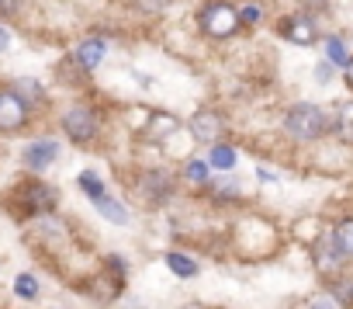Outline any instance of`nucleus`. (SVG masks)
<instances>
[{"mask_svg":"<svg viewBox=\"0 0 353 309\" xmlns=\"http://www.w3.org/2000/svg\"><path fill=\"white\" fill-rule=\"evenodd\" d=\"M284 129H288V135L298 139V142H315V139H322V135L329 132V115H325L319 104L301 101V104H291V108H288Z\"/></svg>","mask_w":353,"mask_h":309,"instance_id":"obj_1","label":"nucleus"},{"mask_svg":"<svg viewBox=\"0 0 353 309\" xmlns=\"http://www.w3.org/2000/svg\"><path fill=\"white\" fill-rule=\"evenodd\" d=\"M198 28H201V35H208V39H232L239 28H243V21H239V8H232L229 0H208V4L198 11Z\"/></svg>","mask_w":353,"mask_h":309,"instance_id":"obj_2","label":"nucleus"},{"mask_svg":"<svg viewBox=\"0 0 353 309\" xmlns=\"http://www.w3.org/2000/svg\"><path fill=\"white\" fill-rule=\"evenodd\" d=\"M11 205H14V209H18V216H25V219L49 216V212L56 209V188H52V185H46V181L28 178V181H21V185L14 188Z\"/></svg>","mask_w":353,"mask_h":309,"instance_id":"obj_3","label":"nucleus"},{"mask_svg":"<svg viewBox=\"0 0 353 309\" xmlns=\"http://www.w3.org/2000/svg\"><path fill=\"white\" fill-rule=\"evenodd\" d=\"M59 125H63V132L70 135V142L87 146V142H94V139H97V132H101V115L94 111V104L77 101V104H70V108L63 111Z\"/></svg>","mask_w":353,"mask_h":309,"instance_id":"obj_4","label":"nucleus"},{"mask_svg":"<svg viewBox=\"0 0 353 309\" xmlns=\"http://www.w3.org/2000/svg\"><path fill=\"white\" fill-rule=\"evenodd\" d=\"M277 35L288 39L291 46H312V42H319V25H315L312 15L294 11V15H284L277 21Z\"/></svg>","mask_w":353,"mask_h":309,"instance_id":"obj_5","label":"nucleus"},{"mask_svg":"<svg viewBox=\"0 0 353 309\" xmlns=\"http://www.w3.org/2000/svg\"><path fill=\"white\" fill-rule=\"evenodd\" d=\"M28 125V101L14 87H0V132H18Z\"/></svg>","mask_w":353,"mask_h":309,"instance_id":"obj_6","label":"nucleus"},{"mask_svg":"<svg viewBox=\"0 0 353 309\" xmlns=\"http://www.w3.org/2000/svg\"><path fill=\"white\" fill-rule=\"evenodd\" d=\"M191 135H194L198 142H208V146L222 142V135H225V115L215 111V108L194 111V115H191Z\"/></svg>","mask_w":353,"mask_h":309,"instance_id":"obj_7","label":"nucleus"},{"mask_svg":"<svg viewBox=\"0 0 353 309\" xmlns=\"http://www.w3.org/2000/svg\"><path fill=\"white\" fill-rule=\"evenodd\" d=\"M325 240H329L332 254L339 257V264L346 268V264L353 261V216H346V219L332 223V226H329V233H325Z\"/></svg>","mask_w":353,"mask_h":309,"instance_id":"obj_8","label":"nucleus"},{"mask_svg":"<svg viewBox=\"0 0 353 309\" xmlns=\"http://www.w3.org/2000/svg\"><path fill=\"white\" fill-rule=\"evenodd\" d=\"M56 157H59V142L56 139H35L21 153V160H25L28 171H46V167L56 164Z\"/></svg>","mask_w":353,"mask_h":309,"instance_id":"obj_9","label":"nucleus"},{"mask_svg":"<svg viewBox=\"0 0 353 309\" xmlns=\"http://www.w3.org/2000/svg\"><path fill=\"white\" fill-rule=\"evenodd\" d=\"M176 129H181V122H176L173 115L152 111L149 122H139V139H145V142H163V139H170Z\"/></svg>","mask_w":353,"mask_h":309,"instance_id":"obj_10","label":"nucleus"},{"mask_svg":"<svg viewBox=\"0 0 353 309\" xmlns=\"http://www.w3.org/2000/svg\"><path fill=\"white\" fill-rule=\"evenodd\" d=\"M339 309H353V278L343 271L336 278H325V288H322Z\"/></svg>","mask_w":353,"mask_h":309,"instance_id":"obj_11","label":"nucleus"},{"mask_svg":"<svg viewBox=\"0 0 353 309\" xmlns=\"http://www.w3.org/2000/svg\"><path fill=\"white\" fill-rule=\"evenodd\" d=\"M104 53H108L104 39H97V35L83 39V42L77 46V63H80V70H97L101 59H104Z\"/></svg>","mask_w":353,"mask_h":309,"instance_id":"obj_12","label":"nucleus"},{"mask_svg":"<svg viewBox=\"0 0 353 309\" xmlns=\"http://www.w3.org/2000/svg\"><path fill=\"white\" fill-rule=\"evenodd\" d=\"M329 129H332V135L343 146H353V101H346V104L336 108V115L329 118Z\"/></svg>","mask_w":353,"mask_h":309,"instance_id":"obj_13","label":"nucleus"},{"mask_svg":"<svg viewBox=\"0 0 353 309\" xmlns=\"http://www.w3.org/2000/svg\"><path fill=\"white\" fill-rule=\"evenodd\" d=\"M142 188L149 191V202H152V205H159V202L173 191V178H170L166 171H152V174H145V178H142Z\"/></svg>","mask_w":353,"mask_h":309,"instance_id":"obj_14","label":"nucleus"},{"mask_svg":"<svg viewBox=\"0 0 353 309\" xmlns=\"http://www.w3.org/2000/svg\"><path fill=\"white\" fill-rule=\"evenodd\" d=\"M163 261H166V268H170L176 278H194V274H198V261L188 257V254H181V250H166Z\"/></svg>","mask_w":353,"mask_h":309,"instance_id":"obj_15","label":"nucleus"},{"mask_svg":"<svg viewBox=\"0 0 353 309\" xmlns=\"http://www.w3.org/2000/svg\"><path fill=\"white\" fill-rule=\"evenodd\" d=\"M208 191H212V198H215L219 205L239 198V185H236V178H215V181H208Z\"/></svg>","mask_w":353,"mask_h":309,"instance_id":"obj_16","label":"nucleus"},{"mask_svg":"<svg viewBox=\"0 0 353 309\" xmlns=\"http://www.w3.org/2000/svg\"><path fill=\"white\" fill-rule=\"evenodd\" d=\"M97 212L108 219V223H114V226H125L128 223V209L121 205V202H114V198H97Z\"/></svg>","mask_w":353,"mask_h":309,"instance_id":"obj_17","label":"nucleus"},{"mask_svg":"<svg viewBox=\"0 0 353 309\" xmlns=\"http://www.w3.org/2000/svg\"><path fill=\"white\" fill-rule=\"evenodd\" d=\"M208 164L219 167V171H232V167H236V149H232L229 142H215L212 153H208Z\"/></svg>","mask_w":353,"mask_h":309,"instance_id":"obj_18","label":"nucleus"},{"mask_svg":"<svg viewBox=\"0 0 353 309\" xmlns=\"http://www.w3.org/2000/svg\"><path fill=\"white\" fill-rule=\"evenodd\" d=\"M77 185H80V191H83L87 198H94V202L108 195V191H104V181H101V178H97L94 171H83V174L77 178Z\"/></svg>","mask_w":353,"mask_h":309,"instance_id":"obj_19","label":"nucleus"},{"mask_svg":"<svg viewBox=\"0 0 353 309\" xmlns=\"http://www.w3.org/2000/svg\"><path fill=\"white\" fill-rule=\"evenodd\" d=\"M39 292H42V288H39V278H35V274H18V278H14V295H18V299L35 302Z\"/></svg>","mask_w":353,"mask_h":309,"instance_id":"obj_20","label":"nucleus"},{"mask_svg":"<svg viewBox=\"0 0 353 309\" xmlns=\"http://www.w3.org/2000/svg\"><path fill=\"white\" fill-rule=\"evenodd\" d=\"M325 56H329V66H346V46H343V39L339 35H329L325 39Z\"/></svg>","mask_w":353,"mask_h":309,"instance_id":"obj_21","label":"nucleus"},{"mask_svg":"<svg viewBox=\"0 0 353 309\" xmlns=\"http://www.w3.org/2000/svg\"><path fill=\"white\" fill-rule=\"evenodd\" d=\"M184 178H188L194 188H208V181H212V178H208V167H205L201 160H188V164H184Z\"/></svg>","mask_w":353,"mask_h":309,"instance_id":"obj_22","label":"nucleus"},{"mask_svg":"<svg viewBox=\"0 0 353 309\" xmlns=\"http://www.w3.org/2000/svg\"><path fill=\"white\" fill-rule=\"evenodd\" d=\"M170 4H173V0H132V8L142 11V15H159V11H166Z\"/></svg>","mask_w":353,"mask_h":309,"instance_id":"obj_23","label":"nucleus"},{"mask_svg":"<svg viewBox=\"0 0 353 309\" xmlns=\"http://www.w3.org/2000/svg\"><path fill=\"white\" fill-rule=\"evenodd\" d=\"M305 309H339V306H336L325 292H315V295L308 299V306H305Z\"/></svg>","mask_w":353,"mask_h":309,"instance_id":"obj_24","label":"nucleus"},{"mask_svg":"<svg viewBox=\"0 0 353 309\" xmlns=\"http://www.w3.org/2000/svg\"><path fill=\"white\" fill-rule=\"evenodd\" d=\"M263 18V8H256V4H246L243 11H239V21H246V25H256Z\"/></svg>","mask_w":353,"mask_h":309,"instance_id":"obj_25","label":"nucleus"},{"mask_svg":"<svg viewBox=\"0 0 353 309\" xmlns=\"http://www.w3.org/2000/svg\"><path fill=\"white\" fill-rule=\"evenodd\" d=\"M21 0H0V15H14Z\"/></svg>","mask_w":353,"mask_h":309,"instance_id":"obj_26","label":"nucleus"},{"mask_svg":"<svg viewBox=\"0 0 353 309\" xmlns=\"http://www.w3.org/2000/svg\"><path fill=\"white\" fill-rule=\"evenodd\" d=\"M343 77H346V87L353 91V56L346 59V66H343Z\"/></svg>","mask_w":353,"mask_h":309,"instance_id":"obj_27","label":"nucleus"},{"mask_svg":"<svg viewBox=\"0 0 353 309\" xmlns=\"http://www.w3.org/2000/svg\"><path fill=\"white\" fill-rule=\"evenodd\" d=\"M315 77H319V84H325V80H329V77H332V66H329V63H322V66H319V73H315Z\"/></svg>","mask_w":353,"mask_h":309,"instance_id":"obj_28","label":"nucleus"},{"mask_svg":"<svg viewBox=\"0 0 353 309\" xmlns=\"http://www.w3.org/2000/svg\"><path fill=\"white\" fill-rule=\"evenodd\" d=\"M11 46V35H8V28H0V53H4Z\"/></svg>","mask_w":353,"mask_h":309,"instance_id":"obj_29","label":"nucleus"},{"mask_svg":"<svg viewBox=\"0 0 353 309\" xmlns=\"http://www.w3.org/2000/svg\"><path fill=\"white\" fill-rule=\"evenodd\" d=\"M181 309H208V306H201V302H188V306H181Z\"/></svg>","mask_w":353,"mask_h":309,"instance_id":"obj_30","label":"nucleus"}]
</instances>
